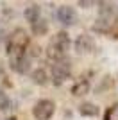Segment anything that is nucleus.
I'll list each match as a JSON object with an SVG mask.
<instances>
[{"mask_svg": "<svg viewBox=\"0 0 118 120\" xmlns=\"http://www.w3.org/2000/svg\"><path fill=\"white\" fill-rule=\"evenodd\" d=\"M29 43H30V36L25 29L18 27V29L13 30L7 36V41H5V50H7V56L11 57V61L25 56V50H27Z\"/></svg>", "mask_w": 118, "mask_h": 120, "instance_id": "f257e3e1", "label": "nucleus"}, {"mask_svg": "<svg viewBox=\"0 0 118 120\" xmlns=\"http://www.w3.org/2000/svg\"><path fill=\"white\" fill-rule=\"evenodd\" d=\"M68 49H70L68 32H64V30L55 32V34L50 38V43H48V47H47V57L52 59V61H59V59H63V56L68 52Z\"/></svg>", "mask_w": 118, "mask_h": 120, "instance_id": "f03ea898", "label": "nucleus"}, {"mask_svg": "<svg viewBox=\"0 0 118 120\" xmlns=\"http://www.w3.org/2000/svg\"><path fill=\"white\" fill-rule=\"evenodd\" d=\"M72 75V61L70 59H59L52 66V79L55 86H61L64 81Z\"/></svg>", "mask_w": 118, "mask_h": 120, "instance_id": "7ed1b4c3", "label": "nucleus"}, {"mask_svg": "<svg viewBox=\"0 0 118 120\" xmlns=\"http://www.w3.org/2000/svg\"><path fill=\"white\" fill-rule=\"evenodd\" d=\"M55 111V104L50 99H41L36 102V106L32 108V115L36 120H50Z\"/></svg>", "mask_w": 118, "mask_h": 120, "instance_id": "20e7f679", "label": "nucleus"}, {"mask_svg": "<svg viewBox=\"0 0 118 120\" xmlns=\"http://www.w3.org/2000/svg\"><path fill=\"white\" fill-rule=\"evenodd\" d=\"M57 20L61 25L64 27H72V25L77 23V15H75L74 7H70V5H61L57 9Z\"/></svg>", "mask_w": 118, "mask_h": 120, "instance_id": "39448f33", "label": "nucleus"}, {"mask_svg": "<svg viewBox=\"0 0 118 120\" xmlns=\"http://www.w3.org/2000/svg\"><path fill=\"white\" fill-rule=\"evenodd\" d=\"M93 49H95V40L91 36H88V34L77 36V40H75V50H77L79 54H89Z\"/></svg>", "mask_w": 118, "mask_h": 120, "instance_id": "423d86ee", "label": "nucleus"}, {"mask_svg": "<svg viewBox=\"0 0 118 120\" xmlns=\"http://www.w3.org/2000/svg\"><path fill=\"white\" fill-rule=\"evenodd\" d=\"M88 91H89V81L86 79V77H79V79L74 82V86H72V95L74 97L86 95Z\"/></svg>", "mask_w": 118, "mask_h": 120, "instance_id": "0eeeda50", "label": "nucleus"}, {"mask_svg": "<svg viewBox=\"0 0 118 120\" xmlns=\"http://www.w3.org/2000/svg\"><path fill=\"white\" fill-rule=\"evenodd\" d=\"M29 63H30L29 57H27V56H22V57H18V59L11 61V68H13L15 72H18V74H27L29 68H30Z\"/></svg>", "mask_w": 118, "mask_h": 120, "instance_id": "6e6552de", "label": "nucleus"}, {"mask_svg": "<svg viewBox=\"0 0 118 120\" xmlns=\"http://www.w3.org/2000/svg\"><path fill=\"white\" fill-rule=\"evenodd\" d=\"M113 29V22L109 20L107 16H104V18H98L93 25V30L95 32H111Z\"/></svg>", "mask_w": 118, "mask_h": 120, "instance_id": "1a4fd4ad", "label": "nucleus"}, {"mask_svg": "<svg viewBox=\"0 0 118 120\" xmlns=\"http://www.w3.org/2000/svg\"><path fill=\"white\" fill-rule=\"evenodd\" d=\"M39 5L38 4H32V5H29V7H25V11H23V16H25V20L27 22H30V23H34L36 20H39Z\"/></svg>", "mask_w": 118, "mask_h": 120, "instance_id": "9d476101", "label": "nucleus"}, {"mask_svg": "<svg viewBox=\"0 0 118 120\" xmlns=\"http://www.w3.org/2000/svg\"><path fill=\"white\" fill-rule=\"evenodd\" d=\"M30 27H32V34H36V36H43V34H47V30H48V23H47L45 18L36 20L34 23H30Z\"/></svg>", "mask_w": 118, "mask_h": 120, "instance_id": "9b49d317", "label": "nucleus"}, {"mask_svg": "<svg viewBox=\"0 0 118 120\" xmlns=\"http://www.w3.org/2000/svg\"><path fill=\"white\" fill-rule=\"evenodd\" d=\"M79 113L82 116H97L98 108L95 104H91V102H84V104H81V108H79Z\"/></svg>", "mask_w": 118, "mask_h": 120, "instance_id": "f8f14e48", "label": "nucleus"}, {"mask_svg": "<svg viewBox=\"0 0 118 120\" xmlns=\"http://www.w3.org/2000/svg\"><path fill=\"white\" fill-rule=\"evenodd\" d=\"M32 81H34L36 84H39V86H45L47 84V72L43 70V68H38V70H34L32 72Z\"/></svg>", "mask_w": 118, "mask_h": 120, "instance_id": "ddd939ff", "label": "nucleus"}, {"mask_svg": "<svg viewBox=\"0 0 118 120\" xmlns=\"http://www.w3.org/2000/svg\"><path fill=\"white\" fill-rule=\"evenodd\" d=\"M104 120H118V102L107 108V111L104 113Z\"/></svg>", "mask_w": 118, "mask_h": 120, "instance_id": "4468645a", "label": "nucleus"}, {"mask_svg": "<svg viewBox=\"0 0 118 120\" xmlns=\"http://www.w3.org/2000/svg\"><path fill=\"white\" fill-rule=\"evenodd\" d=\"M11 108V99L9 97H7V93H5V91H2L0 90V109H9Z\"/></svg>", "mask_w": 118, "mask_h": 120, "instance_id": "2eb2a0df", "label": "nucleus"}, {"mask_svg": "<svg viewBox=\"0 0 118 120\" xmlns=\"http://www.w3.org/2000/svg\"><path fill=\"white\" fill-rule=\"evenodd\" d=\"M111 32H113V38H118V20L116 22H114V23H113V29H111Z\"/></svg>", "mask_w": 118, "mask_h": 120, "instance_id": "dca6fc26", "label": "nucleus"}, {"mask_svg": "<svg viewBox=\"0 0 118 120\" xmlns=\"http://www.w3.org/2000/svg\"><path fill=\"white\" fill-rule=\"evenodd\" d=\"M79 5H82V7H88V5H91V2H84V0H81V2H79Z\"/></svg>", "mask_w": 118, "mask_h": 120, "instance_id": "f3484780", "label": "nucleus"}, {"mask_svg": "<svg viewBox=\"0 0 118 120\" xmlns=\"http://www.w3.org/2000/svg\"><path fill=\"white\" fill-rule=\"evenodd\" d=\"M7 120H16V116H9V118H7Z\"/></svg>", "mask_w": 118, "mask_h": 120, "instance_id": "a211bd4d", "label": "nucleus"}, {"mask_svg": "<svg viewBox=\"0 0 118 120\" xmlns=\"http://www.w3.org/2000/svg\"><path fill=\"white\" fill-rule=\"evenodd\" d=\"M0 32H2V29H0ZM0 40H2V36H0Z\"/></svg>", "mask_w": 118, "mask_h": 120, "instance_id": "6ab92c4d", "label": "nucleus"}]
</instances>
